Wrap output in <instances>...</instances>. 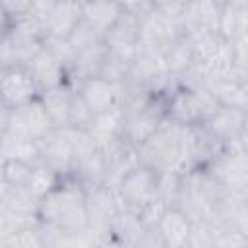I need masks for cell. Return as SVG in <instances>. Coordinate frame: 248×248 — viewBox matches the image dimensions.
Listing matches in <instances>:
<instances>
[{"mask_svg":"<svg viewBox=\"0 0 248 248\" xmlns=\"http://www.w3.org/2000/svg\"><path fill=\"white\" fill-rule=\"evenodd\" d=\"M39 221L64 232L89 231L85 188L74 178H62L58 186L39 202Z\"/></svg>","mask_w":248,"mask_h":248,"instance_id":"1","label":"cell"},{"mask_svg":"<svg viewBox=\"0 0 248 248\" xmlns=\"http://www.w3.org/2000/svg\"><path fill=\"white\" fill-rule=\"evenodd\" d=\"M182 128L184 126H178L172 120L165 118L163 124L138 147L140 165L155 172L174 170L180 157Z\"/></svg>","mask_w":248,"mask_h":248,"instance_id":"2","label":"cell"},{"mask_svg":"<svg viewBox=\"0 0 248 248\" xmlns=\"http://www.w3.org/2000/svg\"><path fill=\"white\" fill-rule=\"evenodd\" d=\"M219 107L207 87H176L169 95L167 118L178 126H203Z\"/></svg>","mask_w":248,"mask_h":248,"instance_id":"3","label":"cell"},{"mask_svg":"<svg viewBox=\"0 0 248 248\" xmlns=\"http://www.w3.org/2000/svg\"><path fill=\"white\" fill-rule=\"evenodd\" d=\"M0 134H14L25 140L39 141L46 134L54 130V124L41 103V99H35L31 103H25L16 108H4L2 107V118H0Z\"/></svg>","mask_w":248,"mask_h":248,"instance_id":"4","label":"cell"},{"mask_svg":"<svg viewBox=\"0 0 248 248\" xmlns=\"http://www.w3.org/2000/svg\"><path fill=\"white\" fill-rule=\"evenodd\" d=\"M203 170L221 186L238 192L244 200L248 198V151H244L242 145L223 149Z\"/></svg>","mask_w":248,"mask_h":248,"instance_id":"5","label":"cell"},{"mask_svg":"<svg viewBox=\"0 0 248 248\" xmlns=\"http://www.w3.org/2000/svg\"><path fill=\"white\" fill-rule=\"evenodd\" d=\"M157 172L138 165L132 172H128L122 182L114 188L122 209L140 213L147 203L157 200Z\"/></svg>","mask_w":248,"mask_h":248,"instance_id":"6","label":"cell"},{"mask_svg":"<svg viewBox=\"0 0 248 248\" xmlns=\"http://www.w3.org/2000/svg\"><path fill=\"white\" fill-rule=\"evenodd\" d=\"M138 23H140V48L138 50L165 56L174 46V43L182 37V33L172 23H169L165 17H161L155 12V6L147 16L140 17Z\"/></svg>","mask_w":248,"mask_h":248,"instance_id":"7","label":"cell"},{"mask_svg":"<svg viewBox=\"0 0 248 248\" xmlns=\"http://www.w3.org/2000/svg\"><path fill=\"white\" fill-rule=\"evenodd\" d=\"M85 198H87L89 231L93 234L110 231L112 221L122 211V205L118 202L116 190L110 188V186H107V184H101V186H95V188L85 190Z\"/></svg>","mask_w":248,"mask_h":248,"instance_id":"8","label":"cell"},{"mask_svg":"<svg viewBox=\"0 0 248 248\" xmlns=\"http://www.w3.org/2000/svg\"><path fill=\"white\" fill-rule=\"evenodd\" d=\"M0 91L4 108H16L39 99V89L23 66H14L0 72Z\"/></svg>","mask_w":248,"mask_h":248,"instance_id":"9","label":"cell"},{"mask_svg":"<svg viewBox=\"0 0 248 248\" xmlns=\"http://www.w3.org/2000/svg\"><path fill=\"white\" fill-rule=\"evenodd\" d=\"M105 46L110 54L132 62L140 48V23L122 6V16L105 35Z\"/></svg>","mask_w":248,"mask_h":248,"instance_id":"10","label":"cell"},{"mask_svg":"<svg viewBox=\"0 0 248 248\" xmlns=\"http://www.w3.org/2000/svg\"><path fill=\"white\" fill-rule=\"evenodd\" d=\"M39 151L43 165L52 172H56L60 178H68L72 174L76 157L70 140L60 128H54L50 134L39 140Z\"/></svg>","mask_w":248,"mask_h":248,"instance_id":"11","label":"cell"},{"mask_svg":"<svg viewBox=\"0 0 248 248\" xmlns=\"http://www.w3.org/2000/svg\"><path fill=\"white\" fill-rule=\"evenodd\" d=\"M244 116H246V110L231 108V107H219L217 112L203 124V130L223 151L231 145H240L238 140H240Z\"/></svg>","mask_w":248,"mask_h":248,"instance_id":"12","label":"cell"},{"mask_svg":"<svg viewBox=\"0 0 248 248\" xmlns=\"http://www.w3.org/2000/svg\"><path fill=\"white\" fill-rule=\"evenodd\" d=\"M223 2H186L184 17H182V35L192 37L200 33H219V17H221Z\"/></svg>","mask_w":248,"mask_h":248,"instance_id":"13","label":"cell"},{"mask_svg":"<svg viewBox=\"0 0 248 248\" xmlns=\"http://www.w3.org/2000/svg\"><path fill=\"white\" fill-rule=\"evenodd\" d=\"M101 153L107 163V186L110 188H116L122 182V178L140 165L138 147L130 145L122 138L112 141L108 147L101 149Z\"/></svg>","mask_w":248,"mask_h":248,"instance_id":"14","label":"cell"},{"mask_svg":"<svg viewBox=\"0 0 248 248\" xmlns=\"http://www.w3.org/2000/svg\"><path fill=\"white\" fill-rule=\"evenodd\" d=\"M25 68H27L29 76L33 78V81L39 89V95L48 91V89H54V87L68 83V70L52 56V52L46 46Z\"/></svg>","mask_w":248,"mask_h":248,"instance_id":"15","label":"cell"},{"mask_svg":"<svg viewBox=\"0 0 248 248\" xmlns=\"http://www.w3.org/2000/svg\"><path fill=\"white\" fill-rule=\"evenodd\" d=\"M76 89L81 93L95 116L120 107V83H110L103 78H89L81 81Z\"/></svg>","mask_w":248,"mask_h":248,"instance_id":"16","label":"cell"},{"mask_svg":"<svg viewBox=\"0 0 248 248\" xmlns=\"http://www.w3.org/2000/svg\"><path fill=\"white\" fill-rule=\"evenodd\" d=\"M205 87L211 91V95L217 99L221 107L248 110V87L238 78H234L231 70L223 76L209 78L205 81Z\"/></svg>","mask_w":248,"mask_h":248,"instance_id":"17","label":"cell"},{"mask_svg":"<svg viewBox=\"0 0 248 248\" xmlns=\"http://www.w3.org/2000/svg\"><path fill=\"white\" fill-rule=\"evenodd\" d=\"M81 19V2H56L50 17L45 23V41L68 39Z\"/></svg>","mask_w":248,"mask_h":248,"instance_id":"18","label":"cell"},{"mask_svg":"<svg viewBox=\"0 0 248 248\" xmlns=\"http://www.w3.org/2000/svg\"><path fill=\"white\" fill-rule=\"evenodd\" d=\"M70 178H74L85 190L107 184V163H105V157H103L101 149L93 151L85 157L76 159Z\"/></svg>","mask_w":248,"mask_h":248,"instance_id":"19","label":"cell"},{"mask_svg":"<svg viewBox=\"0 0 248 248\" xmlns=\"http://www.w3.org/2000/svg\"><path fill=\"white\" fill-rule=\"evenodd\" d=\"M157 227L165 238L167 248H186L192 232V221L180 209L169 207Z\"/></svg>","mask_w":248,"mask_h":248,"instance_id":"20","label":"cell"},{"mask_svg":"<svg viewBox=\"0 0 248 248\" xmlns=\"http://www.w3.org/2000/svg\"><path fill=\"white\" fill-rule=\"evenodd\" d=\"M74 85L64 83L60 87L48 89L39 95L41 103L45 105L54 128H68V118H70V103L74 95Z\"/></svg>","mask_w":248,"mask_h":248,"instance_id":"21","label":"cell"},{"mask_svg":"<svg viewBox=\"0 0 248 248\" xmlns=\"http://www.w3.org/2000/svg\"><path fill=\"white\" fill-rule=\"evenodd\" d=\"M0 138H2V161H17L29 167L43 165L39 141L25 140L14 134H0Z\"/></svg>","mask_w":248,"mask_h":248,"instance_id":"22","label":"cell"},{"mask_svg":"<svg viewBox=\"0 0 248 248\" xmlns=\"http://www.w3.org/2000/svg\"><path fill=\"white\" fill-rule=\"evenodd\" d=\"M244 33H248V2H223L219 35L231 43Z\"/></svg>","mask_w":248,"mask_h":248,"instance_id":"23","label":"cell"},{"mask_svg":"<svg viewBox=\"0 0 248 248\" xmlns=\"http://www.w3.org/2000/svg\"><path fill=\"white\" fill-rule=\"evenodd\" d=\"M122 108L116 107L108 112H103V114H97L91 122V126L87 128V132L91 134V138L95 140L97 147L99 149H105L108 147L112 141H116L120 138V132H122Z\"/></svg>","mask_w":248,"mask_h":248,"instance_id":"24","label":"cell"},{"mask_svg":"<svg viewBox=\"0 0 248 248\" xmlns=\"http://www.w3.org/2000/svg\"><path fill=\"white\" fill-rule=\"evenodd\" d=\"M0 207L17 215L39 217V200L27 188L10 186L4 182H0Z\"/></svg>","mask_w":248,"mask_h":248,"instance_id":"25","label":"cell"},{"mask_svg":"<svg viewBox=\"0 0 248 248\" xmlns=\"http://www.w3.org/2000/svg\"><path fill=\"white\" fill-rule=\"evenodd\" d=\"M81 16L105 37L122 16V2H81Z\"/></svg>","mask_w":248,"mask_h":248,"instance_id":"26","label":"cell"},{"mask_svg":"<svg viewBox=\"0 0 248 248\" xmlns=\"http://www.w3.org/2000/svg\"><path fill=\"white\" fill-rule=\"evenodd\" d=\"M143 229H145V227H143V223L140 221L138 213L128 211V209H122V211L116 215V219L112 221V225H110V232H112L126 248H132V246L136 244V240L140 238V234H141Z\"/></svg>","mask_w":248,"mask_h":248,"instance_id":"27","label":"cell"},{"mask_svg":"<svg viewBox=\"0 0 248 248\" xmlns=\"http://www.w3.org/2000/svg\"><path fill=\"white\" fill-rule=\"evenodd\" d=\"M165 64H167L169 74H170L174 79L180 78L182 74H186V72L196 64L188 37L182 35V37L174 43V46L165 54Z\"/></svg>","mask_w":248,"mask_h":248,"instance_id":"28","label":"cell"},{"mask_svg":"<svg viewBox=\"0 0 248 248\" xmlns=\"http://www.w3.org/2000/svg\"><path fill=\"white\" fill-rule=\"evenodd\" d=\"M60 180H62V178H60L56 172H52V170L46 169L45 165H39V167L33 169V174H31V180H29L27 190L41 202L46 194H50V192L58 186Z\"/></svg>","mask_w":248,"mask_h":248,"instance_id":"29","label":"cell"},{"mask_svg":"<svg viewBox=\"0 0 248 248\" xmlns=\"http://www.w3.org/2000/svg\"><path fill=\"white\" fill-rule=\"evenodd\" d=\"M68 41H70V45L76 48V52H79V50H83V48H89V46H95V45L105 43V37H103L87 19H83V16H81V19L78 21V25H76L74 31L70 33Z\"/></svg>","mask_w":248,"mask_h":248,"instance_id":"30","label":"cell"},{"mask_svg":"<svg viewBox=\"0 0 248 248\" xmlns=\"http://www.w3.org/2000/svg\"><path fill=\"white\" fill-rule=\"evenodd\" d=\"M157 198L161 202H165L169 207L174 205L178 192H180V184H182V176L176 170H167V172H157Z\"/></svg>","mask_w":248,"mask_h":248,"instance_id":"31","label":"cell"},{"mask_svg":"<svg viewBox=\"0 0 248 248\" xmlns=\"http://www.w3.org/2000/svg\"><path fill=\"white\" fill-rule=\"evenodd\" d=\"M35 167H29L25 163H17V161H2V178L0 182L10 184V186H19V188H27L31 174H33Z\"/></svg>","mask_w":248,"mask_h":248,"instance_id":"32","label":"cell"},{"mask_svg":"<svg viewBox=\"0 0 248 248\" xmlns=\"http://www.w3.org/2000/svg\"><path fill=\"white\" fill-rule=\"evenodd\" d=\"M37 225L27 227L23 231H17L12 236L0 238V248H46L43 238H41V232H39Z\"/></svg>","mask_w":248,"mask_h":248,"instance_id":"33","label":"cell"},{"mask_svg":"<svg viewBox=\"0 0 248 248\" xmlns=\"http://www.w3.org/2000/svg\"><path fill=\"white\" fill-rule=\"evenodd\" d=\"M99 78H103L110 83H124L130 78V62L107 52V58L99 72Z\"/></svg>","mask_w":248,"mask_h":248,"instance_id":"34","label":"cell"},{"mask_svg":"<svg viewBox=\"0 0 248 248\" xmlns=\"http://www.w3.org/2000/svg\"><path fill=\"white\" fill-rule=\"evenodd\" d=\"M39 223V217H27V215H17L14 211L2 209L0 207V238L12 236L17 231H23L27 227H35Z\"/></svg>","mask_w":248,"mask_h":248,"instance_id":"35","label":"cell"},{"mask_svg":"<svg viewBox=\"0 0 248 248\" xmlns=\"http://www.w3.org/2000/svg\"><path fill=\"white\" fill-rule=\"evenodd\" d=\"M155 12L165 17L169 23H172L180 33H182V17H184V10H186V2H153Z\"/></svg>","mask_w":248,"mask_h":248,"instance_id":"36","label":"cell"},{"mask_svg":"<svg viewBox=\"0 0 248 248\" xmlns=\"http://www.w3.org/2000/svg\"><path fill=\"white\" fill-rule=\"evenodd\" d=\"M167 209H169V205L157 198V200H153L151 203H147V205L138 213V217H140V221L143 223V227H157V225L161 223L163 215L167 213Z\"/></svg>","mask_w":248,"mask_h":248,"instance_id":"37","label":"cell"},{"mask_svg":"<svg viewBox=\"0 0 248 248\" xmlns=\"http://www.w3.org/2000/svg\"><path fill=\"white\" fill-rule=\"evenodd\" d=\"M231 48H232V66L240 70H248V33L231 41Z\"/></svg>","mask_w":248,"mask_h":248,"instance_id":"38","label":"cell"},{"mask_svg":"<svg viewBox=\"0 0 248 248\" xmlns=\"http://www.w3.org/2000/svg\"><path fill=\"white\" fill-rule=\"evenodd\" d=\"M132 248H167L159 227H145Z\"/></svg>","mask_w":248,"mask_h":248,"instance_id":"39","label":"cell"},{"mask_svg":"<svg viewBox=\"0 0 248 248\" xmlns=\"http://www.w3.org/2000/svg\"><path fill=\"white\" fill-rule=\"evenodd\" d=\"M219 248H248V238L238 231L223 232L219 240Z\"/></svg>","mask_w":248,"mask_h":248,"instance_id":"40","label":"cell"},{"mask_svg":"<svg viewBox=\"0 0 248 248\" xmlns=\"http://www.w3.org/2000/svg\"><path fill=\"white\" fill-rule=\"evenodd\" d=\"M234 231L242 232V234L248 238V198L242 200V203H240V207H238V215H236Z\"/></svg>","mask_w":248,"mask_h":248,"instance_id":"41","label":"cell"},{"mask_svg":"<svg viewBox=\"0 0 248 248\" xmlns=\"http://www.w3.org/2000/svg\"><path fill=\"white\" fill-rule=\"evenodd\" d=\"M240 145L244 151H248V110H246V116H244V124H242V132H240Z\"/></svg>","mask_w":248,"mask_h":248,"instance_id":"42","label":"cell"}]
</instances>
